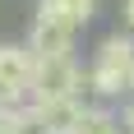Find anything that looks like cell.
Returning <instances> with one entry per match:
<instances>
[{
    "mask_svg": "<svg viewBox=\"0 0 134 134\" xmlns=\"http://www.w3.org/2000/svg\"><path fill=\"white\" fill-rule=\"evenodd\" d=\"M130 69H134V37L111 32V37H102L93 65L83 69V83L97 97H120V93H130Z\"/></svg>",
    "mask_w": 134,
    "mask_h": 134,
    "instance_id": "6da1fadb",
    "label": "cell"
},
{
    "mask_svg": "<svg viewBox=\"0 0 134 134\" xmlns=\"http://www.w3.org/2000/svg\"><path fill=\"white\" fill-rule=\"evenodd\" d=\"M83 69L74 55H37L32 65V102H60V97H79Z\"/></svg>",
    "mask_w": 134,
    "mask_h": 134,
    "instance_id": "7a4b0ae2",
    "label": "cell"
},
{
    "mask_svg": "<svg viewBox=\"0 0 134 134\" xmlns=\"http://www.w3.org/2000/svg\"><path fill=\"white\" fill-rule=\"evenodd\" d=\"M32 65L37 55L28 46H14V42L0 46V107L5 111H19L32 102Z\"/></svg>",
    "mask_w": 134,
    "mask_h": 134,
    "instance_id": "3957f363",
    "label": "cell"
},
{
    "mask_svg": "<svg viewBox=\"0 0 134 134\" xmlns=\"http://www.w3.org/2000/svg\"><path fill=\"white\" fill-rule=\"evenodd\" d=\"M32 111L46 125V134H74L88 107H83V97H60V102H32Z\"/></svg>",
    "mask_w": 134,
    "mask_h": 134,
    "instance_id": "277c9868",
    "label": "cell"
},
{
    "mask_svg": "<svg viewBox=\"0 0 134 134\" xmlns=\"http://www.w3.org/2000/svg\"><path fill=\"white\" fill-rule=\"evenodd\" d=\"M97 14V0H42L37 5V19H46V23H60V28H88Z\"/></svg>",
    "mask_w": 134,
    "mask_h": 134,
    "instance_id": "5b68a950",
    "label": "cell"
},
{
    "mask_svg": "<svg viewBox=\"0 0 134 134\" xmlns=\"http://www.w3.org/2000/svg\"><path fill=\"white\" fill-rule=\"evenodd\" d=\"M28 51H32V55H74V28H60V23H46V19H32Z\"/></svg>",
    "mask_w": 134,
    "mask_h": 134,
    "instance_id": "8992f818",
    "label": "cell"
},
{
    "mask_svg": "<svg viewBox=\"0 0 134 134\" xmlns=\"http://www.w3.org/2000/svg\"><path fill=\"white\" fill-rule=\"evenodd\" d=\"M74 134H120V130H116V116H111V111H102V107H88Z\"/></svg>",
    "mask_w": 134,
    "mask_h": 134,
    "instance_id": "52a82bcc",
    "label": "cell"
},
{
    "mask_svg": "<svg viewBox=\"0 0 134 134\" xmlns=\"http://www.w3.org/2000/svg\"><path fill=\"white\" fill-rule=\"evenodd\" d=\"M9 134H46V125L37 120V111H32V102L19 111H9Z\"/></svg>",
    "mask_w": 134,
    "mask_h": 134,
    "instance_id": "ba28073f",
    "label": "cell"
},
{
    "mask_svg": "<svg viewBox=\"0 0 134 134\" xmlns=\"http://www.w3.org/2000/svg\"><path fill=\"white\" fill-rule=\"evenodd\" d=\"M125 28L134 32V0H125Z\"/></svg>",
    "mask_w": 134,
    "mask_h": 134,
    "instance_id": "9c48e42d",
    "label": "cell"
},
{
    "mask_svg": "<svg viewBox=\"0 0 134 134\" xmlns=\"http://www.w3.org/2000/svg\"><path fill=\"white\" fill-rule=\"evenodd\" d=\"M125 130L134 134V102H130V107H125Z\"/></svg>",
    "mask_w": 134,
    "mask_h": 134,
    "instance_id": "30bf717a",
    "label": "cell"
},
{
    "mask_svg": "<svg viewBox=\"0 0 134 134\" xmlns=\"http://www.w3.org/2000/svg\"><path fill=\"white\" fill-rule=\"evenodd\" d=\"M0 134H9V111L0 107Z\"/></svg>",
    "mask_w": 134,
    "mask_h": 134,
    "instance_id": "8fae6325",
    "label": "cell"
},
{
    "mask_svg": "<svg viewBox=\"0 0 134 134\" xmlns=\"http://www.w3.org/2000/svg\"><path fill=\"white\" fill-rule=\"evenodd\" d=\"M130 93H134V69H130Z\"/></svg>",
    "mask_w": 134,
    "mask_h": 134,
    "instance_id": "7c38bea8",
    "label": "cell"
}]
</instances>
